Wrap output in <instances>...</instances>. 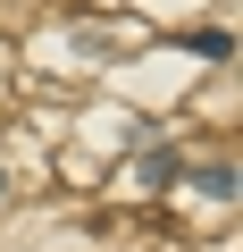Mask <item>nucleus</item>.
<instances>
[{
  "mask_svg": "<svg viewBox=\"0 0 243 252\" xmlns=\"http://www.w3.org/2000/svg\"><path fill=\"white\" fill-rule=\"evenodd\" d=\"M176 168H185V152H151V168H143V185H176Z\"/></svg>",
  "mask_w": 243,
  "mask_h": 252,
  "instance_id": "obj_1",
  "label": "nucleus"
},
{
  "mask_svg": "<svg viewBox=\"0 0 243 252\" xmlns=\"http://www.w3.org/2000/svg\"><path fill=\"white\" fill-rule=\"evenodd\" d=\"M0 193H9V177H0Z\"/></svg>",
  "mask_w": 243,
  "mask_h": 252,
  "instance_id": "obj_2",
  "label": "nucleus"
}]
</instances>
